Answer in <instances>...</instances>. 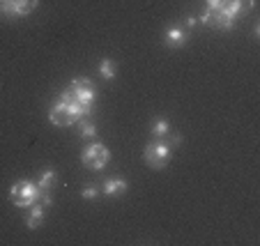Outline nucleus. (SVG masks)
I'll list each match as a JSON object with an SVG mask.
<instances>
[{
  "label": "nucleus",
  "instance_id": "obj_1",
  "mask_svg": "<svg viewBox=\"0 0 260 246\" xmlns=\"http://www.w3.org/2000/svg\"><path fill=\"white\" fill-rule=\"evenodd\" d=\"M88 115H90L88 111L76 101L72 88L64 90V92L60 94V101H55L49 111V120L55 127H72V124H76L81 118H88Z\"/></svg>",
  "mask_w": 260,
  "mask_h": 246
},
{
  "label": "nucleus",
  "instance_id": "obj_2",
  "mask_svg": "<svg viewBox=\"0 0 260 246\" xmlns=\"http://www.w3.org/2000/svg\"><path fill=\"white\" fill-rule=\"evenodd\" d=\"M40 193H42V189L35 182H30V180H19V182H14L10 189V200L14 202L16 207H21V209H30L35 202H40Z\"/></svg>",
  "mask_w": 260,
  "mask_h": 246
},
{
  "label": "nucleus",
  "instance_id": "obj_3",
  "mask_svg": "<svg viewBox=\"0 0 260 246\" xmlns=\"http://www.w3.org/2000/svg\"><path fill=\"white\" fill-rule=\"evenodd\" d=\"M171 157H173V145L166 143L164 138H157L152 143H147L145 152H143L145 163L150 168H154V170H161V168L171 161Z\"/></svg>",
  "mask_w": 260,
  "mask_h": 246
},
{
  "label": "nucleus",
  "instance_id": "obj_4",
  "mask_svg": "<svg viewBox=\"0 0 260 246\" xmlns=\"http://www.w3.org/2000/svg\"><path fill=\"white\" fill-rule=\"evenodd\" d=\"M108 159H111V152L106 150L104 143H90L81 152V161H83V166L88 170H104Z\"/></svg>",
  "mask_w": 260,
  "mask_h": 246
},
{
  "label": "nucleus",
  "instance_id": "obj_5",
  "mask_svg": "<svg viewBox=\"0 0 260 246\" xmlns=\"http://www.w3.org/2000/svg\"><path fill=\"white\" fill-rule=\"evenodd\" d=\"M40 5V0H0V14L5 19L14 16H28Z\"/></svg>",
  "mask_w": 260,
  "mask_h": 246
},
{
  "label": "nucleus",
  "instance_id": "obj_6",
  "mask_svg": "<svg viewBox=\"0 0 260 246\" xmlns=\"http://www.w3.org/2000/svg\"><path fill=\"white\" fill-rule=\"evenodd\" d=\"M69 88L74 90V97H76V101H79L81 106H83V109L90 113L94 99H97V90H94L92 81H90V79H74Z\"/></svg>",
  "mask_w": 260,
  "mask_h": 246
},
{
  "label": "nucleus",
  "instance_id": "obj_7",
  "mask_svg": "<svg viewBox=\"0 0 260 246\" xmlns=\"http://www.w3.org/2000/svg\"><path fill=\"white\" fill-rule=\"evenodd\" d=\"M187 42H189V34L184 32L180 25H173V28H168L166 32H164V44H166L168 49H182Z\"/></svg>",
  "mask_w": 260,
  "mask_h": 246
},
{
  "label": "nucleus",
  "instance_id": "obj_8",
  "mask_svg": "<svg viewBox=\"0 0 260 246\" xmlns=\"http://www.w3.org/2000/svg\"><path fill=\"white\" fill-rule=\"evenodd\" d=\"M44 209L46 207L42 205V202H35V205L30 207V214H28V219H25V226H28L30 230H37V228L44 223Z\"/></svg>",
  "mask_w": 260,
  "mask_h": 246
},
{
  "label": "nucleus",
  "instance_id": "obj_9",
  "mask_svg": "<svg viewBox=\"0 0 260 246\" xmlns=\"http://www.w3.org/2000/svg\"><path fill=\"white\" fill-rule=\"evenodd\" d=\"M127 189H129V184L124 178H108L106 182H104V193H106V196H120V193H124Z\"/></svg>",
  "mask_w": 260,
  "mask_h": 246
},
{
  "label": "nucleus",
  "instance_id": "obj_10",
  "mask_svg": "<svg viewBox=\"0 0 260 246\" xmlns=\"http://www.w3.org/2000/svg\"><path fill=\"white\" fill-rule=\"evenodd\" d=\"M115 74H118V64H115L113 60L104 58L102 62H99V76L106 79V81H111V79H115Z\"/></svg>",
  "mask_w": 260,
  "mask_h": 246
},
{
  "label": "nucleus",
  "instance_id": "obj_11",
  "mask_svg": "<svg viewBox=\"0 0 260 246\" xmlns=\"http://www.w3.org/2000/svg\"><path fill=\"white\" fill-rule=\"evenodd\" d=\"M76 127H79V136H83V138L97 136V127H94V122H90V120H85V118H81L79 122H76Z\"/></svg>",
  "mask_w": 260,
  "mask_h": 246
},
{
  "label": "nucleus",
  "instance_id": "obj_12",
  "mask_svg": "<svg viewBox=\"0 0 260 246\" xmlns=\"http://www.w3.org/2000/svg\"><path fill=\"white\" fill-rule=\"evenodd\" d=\"M152 136L154 138H164V136H168L171 133V122L168 120H164V118H159V120H154V124H152Z\"/></svg>",
  "mask_w": 260,
  "mask_h": 246
},
{
  "label": "nucleus",
  "instance_id": "obj_13",
  "mask_svg": "<svg viewBox=\"0 0 260 246\" xmlns=\"http://www.w3.org/2000/svg\"><path fill=\"white\" fill-rule=\"evenodd\" d=\"M55 180H58V172L51 170V168H46V170L42 172V178H40V182H37V187H40L42 191H49V189L53 187Z\"/></svg>",
  "mask_w": 260,
  "mask_h": 246
},
{
  "label": "nucleus",
  "instance_id": "obj_14",
  "mask_svg": "<svg viewBox=\"0 0 260 246\" xmlns=\"http://www.w3.org/2000/svg\"><path fill=\"white\" fill-rule=\"evenodd\" d=\"M201 21H203L205 25H210V28H216V23H219V16H216L214 10H207V12H203Z\"/></svg>",
  "mask_w": 260,
  "mask_h": 246
},
{
  "label": "nucleus",
  "instance_id": "obj_15",
  "mask_svg": "<svg viewBox=\"0 0 260 246\" xmlns=\"http://www.w3.org/2000/svg\"><path fill=\"white\" fill-rule=\"evenodd\" d=\"M97 196H99V189L97 187H85L83 191H81V198H85V200H94Z\"/></svg>",
  "mask_w": 260,
  "mask_h": 246
},
{
  "label": "nucleus",
  "instance_id": "obj_16",
  "mask_svg": "<svg viewBox=\"0 0 260 246\" xmlns=\"http://www.w3.org/2000/svg\"><path fill=\"white\" fill-rule=\"evenodd\" d=\"M40 202H42L44 207H51V205H53V196H51L49 191H42V193H40Z\"/></svg>",
  "mask_w": 260,
  "mask_h": 246
},
{
  "label": "nucleus",
  "instance_id": "obj_17",
  "mask_svg": "<svg viewBox=\"0 0 260 246\" xmlns=\"http://www.w3.org/2000/svg\"><path fill=\"white\" fill-rule=\"evenodd\" d=\"M237 10H240V12L253 10V0H237Z\"/></svg>",
  "mask_w": 260,
  "mask_h": 246
},
{
  "label": "nucleus",
  "instance_id": "obj_18",
  "mask_svg": "<svg viewBox=\"0 0 260 246\" xmlns=\"http://www.w3.org/2000/svg\"><path fill=\"white\" fill-rule=\"evenodd\" d=\"M226 0H207V10H219Z\"/></svg>",
  "mask_w": 260,
  "mask_h": 246
},
{
  "label": "nucleus",
  "instance_id": "obj_19",
  "mask_svg": "<svg viewBox=\"0 0 260 246\" xmlns=\"http://www.w3.org/2000/svg\"><path fill=\"white\" fill-rule=\"evenodd\" d=\"M180 143H182V136H177V133H175V136L171 138V145L175 148V145H180Z\"/></svg>",
  "mask_w": 260,
  "mask_h": 246
},
{
  "label": "nucleus",
  "instance_id": "obj_20",
  "mask_svg": "<svg viewBox=\"0 0 260 246\" xmlns=\"http://www.w3.org/2000/svg\"><path fill=\"white\" fill-rule=\"evenodd\" d=\"M187 25L193 28V25H196V16H187Z\"/></svg>",
  "mask_w": 260,
  "mask_h": 246
}]
</instances>
